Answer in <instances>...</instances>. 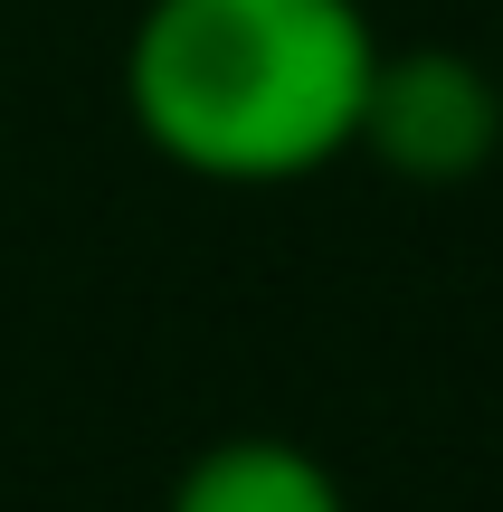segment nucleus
<instances>
[{
    "instance_id": "7ed1b4c3",
    "label": "nucleus",
    "mask_w": 503,
    "mask_h": 512,
    "mask_svg": "<svg viewBox=\"0 0 503 512\" xmlns=\"http://www.w3.org/2000/svg\"><path fill=\"white\" fill-rule=\"evenodd\" d=\"M162 512H352L333 465L295 437H219L181 465Z\"/></svg>"
},
{
    "instance_id": "f257e3e1",
    "label": "nucleus",
    "mask_w": 503,
    "mask_h": 512,
    "mask_svg": "<svg viewBox=\"0 0 503 512\" xmlns=\"http://www.w3.org/2000/svg\"><path fill=\"white\" fill-rule=\"evenodd\" d=\"M380 29L361 0H143L124 114L171 171L276 190L361 143Z\"/></svg>"
},
{
    "instance_id": "f03ea898",
    "label": "nucleus",
    "mask_w": 503,
    "mask_h": 512,
    "mask_svg": "<svg viewBox=\"0 0 503 512\" xmlns=\"http://www.w3.org/2000/svg\"><path fill=\"white\" fill-rule=\"evenodd\" d=\"M352 152H380L399 181H466L503 152V95L456 48H380Z\"/></svg>"
}]
</instances>
